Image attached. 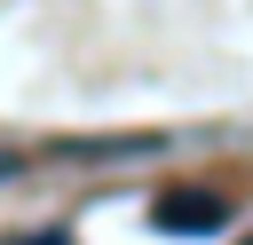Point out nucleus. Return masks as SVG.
I'll return each instance as SVG.
<instances>
[{
  "instance_id": "20e7f679",
  "label": "nucleus",
  "mask_w": 253,
  "mask_h": 245,
  "mask_svg": "<svg viewBox=\"0 0 253 245\" xmlns=\"http://www.w3.org/2000/svg\"><path fill=\"white\" fill-rule=\"evenodd\" d=\"M245 245H253V237H245Z\"/></svg>"
},
{
  "instance_id": "f03ea898",
  "label": "nucleus",
  "mask_w": 253,
  "mask_h": 245,
  "mask_svg": "<svg viewBox=\"0 0 253 245\" xmlns=\"http://www.w3.org/2000/svg\"><path fill=\"white\" fill-rule=\"evenodd\" d=\"M16 245H71L63 229H32V237H16Z\"/></svg>"
},
{
  "instance_id": "7ed1b4c3",
  "label": "nucleus",
  "mask_w": 253,
  "mask_h": 245,
  "mask_svg": "<svg viewBox=\"0 0 253 245\" xmlns=\"http://www.w3.org/2000/svg\"><path fill=\"white\" fill-rule=\"evenodd\" d=\"M24 166H32V158H16V150H0V182H8V174H24Z\"/></svg>"
},
{
  "instance_id": "f257e3e1",
  "label": "nucleus",
  "mask_w": 253,
  "mask_h": 245,
  "mask_svg": "<svg viewBox=\"0 0 253 245\" xmlns=\"http://www.w3.org/2000/svg\"><path fill=\"white\" fill-rule=\"evenodd\" d=\"M142 213H150L158 237H221L237 205H229V190H213V182H174V190H158Z\"/></svg>"
}]
</instances>
